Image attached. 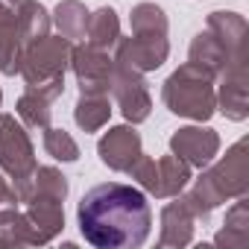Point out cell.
I'll use <instances>...</instances> for the list:
<instances>
[{
    "mask_svg": "<svg viewBox=\"0 0 249 249\" xmlns=\"http://www.w3.org/2000/svg\"><path fill=\"white\" fill-rule=\"evenodd\" d=\"M82 237L97 249L141 246L153 226V208L144 191L120 182L94 185L76 208Z\"/></svg>",
    "mask_w": 249,
    "mask_h": 249,
    "instance_id": "cell-1",
    "label": "cell"
}]
</instances>
